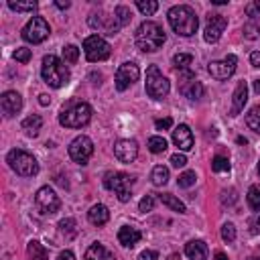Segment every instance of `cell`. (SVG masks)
<instances>
[{
	"mask_svg": "<svg viewBox=\"0 0 260 260\" xmlns=\"http://www.w3.org/2000/svg\"><path fill=\"white\" fill-rule=\"evenodd\" d=\"M167 17H169L171 29H173L177 35H181V37H191V35H195V31H197V27H199V21H197L195 11H193L191 7H187V5H177V7H173Z\"/></svg>",
	"mask_w": 260,
	"mask_h": 260,
	"instance_id": "cell-1",
	"label": "cell"
},
{
	"mask_svg": "<svg viewBox=\"0 0 260 260\" xmlns=\"http://www.w3.org/2000/svg\"><path fill=\"white\" fill-rule=\"evenodd\" d=\"M136 47L140 51H144V53H154V51H159L165 43V33L163 29L152 23V21H144L138 29H136Z\"/></svg>",
	"mask_w": 260,
	"mask_h": 260,
	"instance_id": "cell-2",
	"label": "cell"
},
{
	"mask_svg": "<svg viewBox=\"0 0 260 260\" xmlns=\"http://www.w3.org/2000/svg\"><path fill=\"white\" fill-rule=\"evenodd\" d=\"M41 75L45 79L47 85L51 88H63L69 81V69L65 67V63L55 57V55H45L43 57V65H41Z\"/></svg>",
	"mask_w": 260,
	"mask_h": 260,
	"instance_id": "cell-3",
	"label": "cell"
},
{
	"mask_svg": "<svg viewBox=\"0 0 260 260\" xmlns=\"http://www.w3.org/2000/svg\"><path fill=\"white\" fill-rule=\"evenodd\" d=\"M7 163L11 165V169L21 175V177H35L39 173V163L31 152L23 150V148H13L7 154Z\"/></svg>",
	"mask_w": 260,
	"mask_h": 260,
	"instance_id": "cell-4",
	"label": "cell"
},
{
	"mask_svg": "<svg viewBox=\"0 0 260 260\" xmlns=\"http://www.w3.org/2000/svg\"><path fill=\"white\" fill-rule=\"evenodd\" d=\"M92 106L85 102L71 104L69 108H63L59 114V124L65 128H81L92 120Z\"/></svg>",
	"mask_w": 260,
	"mask_h": 260,
	"instance_id": "cell-5",
	"label": "cell"
},
{
	"mask_svg": "<svg viewBox=\"0 0 260 260\" xmlns=\"http://www.w3.org/2000/svg\"><path fill=\"white\" fill-rule=\"evenodd\" d=\"M169 92H171L169 79L161 73V69L157 65H150L146 69V94H148V98L163 100L169 96Z\"/></svg>",
	"mask_w": 260,
	"mask_h": 260,
	"instance_id": "cell-6",
	"label": "cell"
},
{
	"mask_svg": "<svg viewBox=\"0 0 260 260\" xmlns=\"http://www.w3.org/2000/svg\"><path fill=\"white\" fill-rule=\"evenodd\" d=\"M104 185H106V189H112L122 203H126L132 197L134 177L128 175V173H106V177H104Z\"/></svg>",
	"mask_w": 260,
	"mask_h": 260,
	"instance_id": "cell-7",
	"label": "cell"
},
{
	"mask_svg": "<svg viewBox=\"0 0 260 260\" xmlns=\"http://www.w3.org/2000/svg\"><path fill=\"white\" fill-rule=\"evenodd\" d=\"M83 53L88 57V61L92 63H98V61H104L108 59L110 53H112V47L106 39H102L100 35H92L83 41Z\"/></svg>",
	"mask_w": 260,
	"mask_h": 260,
	"instance_id": "cell-8",
	"label": "cell"
},
{
	"mask_svg": "<svg viewBox=\"0 0 260 260\" xmlns=\"http://www.w3.org/2000/svg\"><path fill=\"white\" fill-rule=\"evenodd\" d=\"M49 35H51L49 23H47L43 17H33V19L25 25V29H23V39H25L27 43H33V45L43 43Z\"/></svg>",
	"mask_w": 260,
	"mask_h": 260,
	"instance_id": "cell-9",
	"label": "cell"
},
{
	"mask_svg": "<svg viewBox=\"0 0 260 260\" xmlns=\"http://www.w3.org/2000/svg\"><path fill=\"white\" fill-rule=\"evenodd\" d=\"M69 157H71V161L73 163H77V165H85L88 161H90V157L94 154V142H92V138H88V136H77V138H73L71 142H69Z\"/></svg>",
	"mask_w": 260,
	"mask_h": 260,
	"instance_id": "cell-10",
	"label": "cell"
},
{
	"mask_svg": "<svg viewBox=\"0 0 260 260\" xmlns=\"http://www.w3.org/2000/svg\"><path fill=\"white\" fill-rule=\"evenodd\" d=\"M35 203L41 210V214H45V216H51V214L59 212V207H61V199L57 197V193L51 187H41L37 191V195H35Z\"/></svg>",
	"mask_w": 260,
	"mask_h": 260,
	"instance_id": "cell-11",
	"label": "cell"
},
{
	"mask_svg": "<svg viewBox=\"0 0 260 260\" xmlns=\"http://www.w3.org/2000/svg\"><path fill=\"white\" fill-rule=\"evenodd\" d=\"M138 77H140V69H138L136 63H132V61L122 63V65L118 67V71H116V77H114L116 90H118V92L128 90L134 81H138Z\"/></svg>",
	"mask_w": 260,
	"mask_h": 260,
	"instance_id": "cell-12",
	"label": "cell"
},
{
	"mask_svg": "<svg viewBox=\"0 0 260 260\" xmlns=\"http://www.w3.org/2000/svg\"><path fill=\"white\" fill-rule=\"evenodd\" d=\"M236 63H238L236 55H228L222 61H210V65H207V71H210V75L216 77V79H228V77L234 75Z\"/></svg>",
	"mask_w": 260,
	"mask_h": 260,
	"instance_id": "cell-13",
	"label": "cell"
},
{
	"mask_svg": "<svg viewBox=\"0 0 260 260\" xmlns=\"http://www.w3.org/2000/svg\"><path fill=\"white\" fill-rule=\"evenodd\" d=\"M179 92L189 100H199L203 96V85L195 79L191 71H183L179 75Z\"/></svg>",
	"mask_w": 260,
	"mask_h": 260,
	"instance_id": "cell-14",
	"label": "cell"
},
{
	"mask_svg": "<svg viewBox=\"0 0 260 260\" xmlns=\"http://www.w3.org/2000/svg\"><path fill=\"white\" fill-rule=\"evenodd\" d=\"M226 27H228L226 17H222V15H212L210 21H207V25H205L203 39H205L207 43H218V41L222 39V33L226 31Z\"/></svg>",
	"mask_w": 260,
	"mask_h": 260,
	"instance_id": "cell-15",
	"label": "cell"
},
{
	"mask_svg": "<svg viewBox=\"0 0 260 260\" xmlns=\"http://www.w3.org/2000/svg\"><path fill=\"white\" fill-rule=\"evenodd\" d=\"M114 154L120 163H132L136 157H138V144L136 140H130V138H122L114 144Z\"/></svg>",
	"mask_w": 260,
	"mask_h": 260,
	"instance_id": "cell-16",
	"label": "cell"
},
{
	"mask_svg": "<svg viewBox=\"0 0 260 260\" xmlns=\"http://www.w3.org/2000/svg\"><path fill=\"white\" fill-rule=\"evenodd\" d=\"M0 106H3V112H5L7 118H13L23 108V98H21L19 92H13V90L11 92H5L3 98H0Z\"/></svg>",
	"mask_w": 260,
	"mask_h": 260,
	"instance_id": "cell-17",
	"label": "cell"
},
{
	"mask_svg": "<svg viewBox=\"0 0 260 260\" xmlns=\"http://www.w3.org/2000/svg\"><path fill=\"white\" fill-rule=\"evenodd\" d=\"M173 142L179 150H191L193 148V134L187 124H179L173 130Z\"/></svg>",
	"mask_w": 260,
	"mask_h": 260,
	"instance_id": "cell-18",
	"label": "cell"
},
{
	"mask_svg": "<svg viewBox=\"0 0 260 260\" xmlns=\"http://www.w3.org/2000/svg\"><path fill=\"white\" fill-rule=\"evenodd\" d=\"M246 102H248V83L246 81H240L236 85V90H234V96H232V110H230V114L232 116H238L244 110Z\"/></svg>",
	"mask_w": 260,
	"mask_h": 260,
	"instance_id": "cell-19",
	"label": "cell"
},
{
	"mask_svg": "<svg viewBox=\"0 0 260 260\" xmlns=\"http://www.w3.org/2000/svg\"><path fill=\"white\" fill-rule=\"evenodd\" d=\"M140 238H142L140 230H136V228H132V226H122V228L118 230V242H120L124 248L136 246V244L140 242Z\"/></svg>",
	"mask_w": 260,
	"mask_h": 260,
	"instance_id": "cell-20",
	"label": "cell"
},
{
	"mask_svg": "<svg viewBox=\"0 0 260 260\" xmlns=\"http://www.w3.org/2000/svg\"><path fill=\"white\" fill-rule=\"evenodd\" d=\"M88 220L94 224V226H104V224H108L110 220V212H108V207L104 205V203H96L90 207V212H88Z\"/></svg>",
	"mask_w": 260,
	"mask_h": 260,
	"instance_id": "cell-21",
	"label": "cell"
},
{
	"mask_svg": "<svg viewBox=\"0 0 260 260\" xmlns=\"http://www.w3.org/2000/svg\"><path fill=\"white\" fill-rule=\"evenodd\" d=\"M185 254L189 260H207V244L201 240H191L185 244Z\"/></svg>",
	"mask_w": 260,
	"mask_h": 260,
	"instance_id": "cell-22",
	"label": "cell"
},
{
	"mask_svg": "<svg viewBox=\"0 0 260 260\" xmlns=\"http://www.w3.org/2000/svg\"><path fill=\"white\" fill-rule=\"evenodd\" d=\"M83 260H116V258H114V254H112V252H108V250L104 248L100 242H94V244L85 250Z\"/></svg>",
	"mask_w": 260,
	"mask_h": 260,
	"instance_id": "cell-23",
	"label": "cell"
},
{
	"mask_svg": "<svg viewBox=\"0 0 260 260\" xmlns=\"http://www.w3.org/2000/svg\"><path fill=\"white\" fill-rule=\"evenodd\" d=\"M41 126H43V118H41L39 114H33V116L25 118L23 124H21V128L25 130L27 136H37L39 130H41Z\"/></svg>",
	"mask_w": 260,
	"mask_h": 260,
	"instance_id": "cell-24",
	"label": "cell"
},
{
	"mask_svg": "<svg viewBox=\"0 0 260 260\" xmlns=\"http://www.w3.org/2000/svg\"><path fill=\"white\" fill-rule=\"evenodd\" d=\"M59 234L65 238V240H73L77 236V224L73 218H65L59 222Z\"/></svg>",
	"mask_w": 260,
	"mask_h": 260,
	"instance_id": "cell-25",
	"label": "cell"
},
{
	"mask_svg": "<svg viewBox=\"0 0 260 260\" xmlns=\"http://www.w3.org/2000/svg\"><path fill=\"white\" fill-rule=\"evenodd\" d=\"M27 252H29V258H31V260H49V252H47L45 246H43L41 242H37V240H31V242H29Z\"/></svg>",
	"mask_w": 260,
	"mask_h": 260,
	"instance_id": "cell-26",
	"label": "cell"
},
{
	"mask_svg": "<svg viewBox=\"0 0 260 260\" xmlns=\"http://www.w3.org/2000/svg\"><path fill=\"white\" fill-rule=\"evenodd\" d=\"M150 179H152V185H157V187L167 185L169 183V169L163 165H157L150 173Z\"/></svg>",
	"mask_w": 260,
	"mask_h": 260,
	"instance_id": "cell-27",
	"label": "cell"
},
{
	"mask_svg": "<svg viewBox=\"0 0 260 260\" xmlns=\"http://www.w3.org/2000/svg\"><path fill=\"white\" fill-rule=\"evenodd\" d=\"M159 199L163 201V205L171 207V210H173V212L185 214V203H183L181 199H177L175 195H171V193H163V195H159Z\"/></svg>",
	"mask_w": 260,
	"mask_h": 260,
	"instance_id": "cell-28",
	"label": "cell"
},
{
	"mask_svg": "<svg viewBox=\"0 0 260 260\" xmlns=\"http://www.w3.org/2000/svg\"><path fill=\"white\" fill-rule=\"evenodd\" d=\"M246 201H248V205H250V210L260 212V183H256V185H252V187L248 189Z\"/></svg>",
	"mask_w": 260,
	"mask_h": 260,
	"instance_id": "cell-29",
	"label": "cell"
},
{
	"mask_svg": "<svg viewBox=\"0 0 260 260\" xmlns=\"http://www.w3.org/2000/svg\"><path fill=\"white\" fill-rule=\"evenodd\" d=\"M246 124H248L250 130H254L256 134H260V106H254L246 114Z\"/></svg>",
	"mask_w": 260,
	"mask_h": 260,
	"instance_id": "cell-30",
	"label": "cell"
},
{
	"mask_svg": "<svg viewBox=\"0 0 260 260\" xmlns=\"http://www.w3.org/2000/svg\"><path fill=\"white\" fill-rule=\"evenodd\" d=\"M136 9L144 15V17H150L159 11V3L157 0H136Z\"/></svg>",
	"mask_w": 260,
	"mask_h": 260,
	"instance_id": "cell-31",
	"label": "cell"
},
{
	"mask_svg": "<svg viewBox=\"0 0 260 260\" xmlns=\"http://www.w3.org/2000/svg\"><path fill=\"white\" fill-rule=\"evenodd\" d=\"M148 150L152 154H161L167 150V140L163 136H150L148 138Z\"/></svg>",
	"mask_w": 260,
	"mask_h": 260,
	"instance_id": "cell-32",
	"label": "cell"
},
{
	"mask_svg": "<svg viewBox=\"0 0 260 260\" xmlns=\"http://www.w3.org/2000/svg\"><path fill=\"white\" fill-rule=\"evenodd\" d=\"M9 9L15 13H35L39 5L33 3V0H29V3H9Z\"/></svg>",
	"mask_w": 260,
	"mask_h": 260,
	"instance_id": "cell-33",
	"label": "cell"
},
{
	"mask_svg": "<svg viewBox=\"0 0 260 260\" xmlns=\"http://www.w3.org/2000/svg\"><path fill=\"white\" fill-rule=\"evenodd\" d=\"M63 59H65V63H71L73 65L79 59V49L75 45H65L63 47Z\"/></svg>",
	"mask_w": 260,
	"mask_h": 260,
	"instance_id": "cell-34",
	"label": "cell"
},
{
	"mask_svg": "<svg viewBox=\"0 0 260 260\" xmlns=\"http://www.w3.org/2000/svg\"><path fill=\"white\" fill-rule=\"evenodd\" d=\"M242 33H244L246 39H258L260 37V23H256V21L246 23L244 29H242Z\"/></svg>",
	"mask_w": 260,
	"mask_h": 260,
	"instance_id": "cell-35",
	"label": "cell"
},
{
	"mask_svg": "<svg viewBox=\"0 0 260 260\" xmlns=\"http://www.w3.org/2000/svg\"><path fill=\"white\" fill-rule=\"evenodd\" d=\"M212 169L216 173H228L230 171V161L226 157H222V154H218V157H214V161H212Z\"/></svg>",
	"mask_w": 260,
	"mask_h": 260,
	"instance_id": "cell-36",
	"label": "cell"
},
{
	"mask_svg": "<svg viewBox=\"0 0 260 260\" xmlns=\"http://www.w3.org/2000/svg\"><path fill=\"white\" fill-rule=\"evenodd\" d=\"M195 181H197V175H195V171H185V173H181V175H179V179H177V185L187 189V187L195 185Z\"/></svg>",
	"mask_w": 260,
	"mask_h": 260,
	"instance_id": "cell-37",
	"label": "cell"
},
{
	"mask_svg": "<svg viewBox=\"0 0 260 260\" xmlns=\"http://www.w3.org/2000/svg\"><path fill=\"white\" fill-rule=\"evenodd\" d=\"M114 17L120 21V25L124 27V25H128L130 23V19H132V13H130V9H126V7H116V11H114Z\"/></svg>",
	"mask_w": 260,
	"mask_h": 260,
	"instance_id": "cell-38",
	"label": "cell"
},
{
	"mask_svg": "<svg viewBox=\"0 0 260 260\" xmlns=\"http://www.w3.org/2000/svg\"><path fill=\"white\" fill-rule=\"evenodd\" d=\"M191 61H193V55H189V53H177V55L173 57V63H175L179 69H187V67L191 65Z\"/></svg>",
	"mask_w": 260,
	"mask_h": 260,
	"instance_id": "cell-39",
	"label": "cell"
},
{
	"mask_svg": "<svg viewBox=\"0 0 260 260\" xmlns=\"http://www.w3.org/2000/svg\"><path fill=\"white\" fill-rule=\"evenodd\" d=\"M222 238H224V242H234L236 240V226L234 224H224L222 226Z\"/></svg>",
	"mask_w": 260,
	"mask_h": 260,
	"instance_id": "cell-40",
	"label": "cell"
},
{
	"mask_svg": "<svg viewBox=\"0 0 260 260\" xmlns=\"http://www.w3.org/2000/svg\"><path fill=\"white\" fill-rule=\"evenodd\" d=\"M31 49H27V47H21V49H17L15 51V61H19V63H27V61H31Z\"/></svg>",
	"mask_w": 260,
	"mask_h": 260,
	"instance_id": "cell-41",
	"label": "cell"
},
{
	"mask_svg": "<svg viewBox=\"0 0 260 260\" xmlns=\"http://www.w3.org/2000/svg\"><path fill=\"white\" fill-rule=\"evenodd\" d=\"M152 207H154V197H152V195H146V197H142L140 203H138V212L146 214V212H152Z\"/></svg>",
	"mask_w": 260,
	"mask_h": 260,
	"instance_id": "cell-42",
	"label": "cell"
},
{
	"mask_svg": "<svg viewBox=\"0 0 260 260\" xmlns=\"http://www.w3.org/2000/svg\"><path fill=\"white\" fill-rule=\"evenodd\" d=\"M236 199H238V195H236V189L222 191V203H224V205H234V203H236Z\"/></svg>",
	"mask_w": 260,
	"mask_h": 260,
	"instance_id": "cell-43",
	"label": "cell"
},
{
	"mask_svg": "<svg viewBox=\"0 0 260 260\" xmlns=\"http://www.w3.org/2000/svg\"><path fill=\"white\" fill-rule=\"evenodd\" d=\"M171 163H173V167H185L187 165V157H185V154L183 152H175L173 154V157H171Z\"/></svg>",
	"mask_w": 260,
	"mask_h": 260,
	"instance_id": "cell-44",
	"label": "cell"
},
{
	"mask_svg": "<svg viewBox=\"0 0 260 260\" xmlns=\"http://www.w3.org/2000/svg\"><path fill=\"white\" fill-rule=\"evenodd\" d=\"M138 260H159V254L154 250H144V252H140Z\"/></svg>",
	"mask_w": 260,
	"mask_h": 260,
	"instance_id": "cell-45",
	"label": "cell"
},
{
	"mask_svg": "<svg viewBox=\"0 0 260 260\" xmlns=\"http://www.w3.org/2000/svg\"><path fill=\"white\" fill-rule=\"evenodd\" d=\"M154 126H157V130H167V128L173 126V120H171V118H163V120L154 122Z\"/></svg>",
	"mask_w": 260,
	"mask_h": 260,
	"instance_id": "cell-46",
	"label": "cell"
},
{
	"mask_svg": "<svg viewBox=\"0 0 260 260\" xmlns=\"http://www.w3.org/2000/svg\"><path fill=\"white\" fill-rule=\"evenodd\" d=\"M250 63H252L254 67H258V69H260V51H254V53L250 55Z\"/></svg>",
	"mask_w": 260,
	"mask_h": 260,
	"instance_id": "cell-47",
	"label": "cell"
},
{
	"mask_svg": "<svg viewBox=\"0 0 260 260\" xmlns=\"http://www.w3.org/2000/svg\"><path fill=\"white\" fill-rule=\"evenodd\" d=\"M57 260H75V256H73V252L71 250H65V252H61L59 254V258Z\"/></svg>",
	"mask_w": 260,
	"mask_h": 260,
	"instance_id": "cell-48",
	"label": "cell"
},
{
	"mask_svg": "<svg viewBox=\"0 0 260 260\" xmlns=\"http://www.w3.org/2000/svg\"><path fill=\"white\" fill-rule=\"evenodd\" d=\"M39 104H41V106H49V104H51V98H49L47 94H41V96H39Z\"/></svg>",
	"mask_w": 260,
	"mask_h": 260,
	"instance_id": "cell-49",
	"label": "cell"
},
{
	"mask_svg": "<svg viewBox=\"0 0 260 260\" xmlns=\"http://www.w3.org/2000/svg\"><path fill=\"white\" fill-rule=\"evenodd\" d=\"M55 7H57V9H69V7H71V3H69V0H65V3H63V0H57Z\"/></svg>",
	"mask_w": 260,
	"mask_h": 260,
	"instance_id": "cell-50",
	"label": "cell"
},
{
	"mask_svg": "<svg viewBox=\"0 0 260 260\" xmlns=\"http://www.w3.org/2000/svg\"><path fill=\"white\" fill-rule=\"evenodd\" d=\"M254 232H256V234H260V216L254 220Z\"/></svg>",
	"mask_w": 260,
	"mask_h": 260,
	"instance_id": "cell-51",
	"label": "cell"
},
{
	"mask_svg": "<svg viewBox=\"0 0 260 260\" xmlns=\"http://www.w3.org/2000/svg\"><path fill=\"white\" fill-rule=\"evenodd\" d=\"M216 260H228V256L224 252H216Z\"/></svg>",
	"mask_w": 260,
	"mask_h": 260,
	"instance_id": "cell-52",
	"label": "cell"
},
{
	"mask_svg": "<svg viewBox=\"0 0 260 260\" xmlns=\"http://www.w3.org/2000/svg\"><path fill=\"white\" fill-rule=\"evenodd\" d=\"M254 92H256V94H260V79H256V81H254Z\"/></svg>",
	"mask_w": 260,
	"mask_h": 260,
	"instance_id": "cell-53",
	"label": "cell"
},
{
	"mask_svg": "<svg viewBox=\"0 0 260 260\" xmlns=\"http://www.w3.org/2000/svg\"><path fill=\"white\" fill-rule=\"evenodd\" d=\"M254 9L258 11V15H260V0H256V3H254Z\"/></svg>",
	"mask_w": 260,
	"mask_h": 260,
	"instance_id": "cell-54",
	"label": "cell"
},
{
	"mask_svg": "<svg viewBox=\"0 0 260 260\" xmlns=\"http://www.w3.org/2000/svg\"><path fill=\"white\" fill-rule=\"evenodd\" d=\"M258 175H260V161H258Z\"/></svg>",
	"mask_w": 260,
	"mask_h": 260,
	"instance_id": "cell-55",
	"label": "cell"
},
{
	"mask_svg": "<svg viewBox=\"0 0 260 260\" xmlns=\"http://www.w3.org/2000/svg\"><path fill=\"white\" fill-rule=\"evenodd\" d=\"M171 260H177V256H171Z\"/></svg>",
	"mask_w": 260,
	"mask_h": 260,
	"instance_id": "cell-56",
	"label": "cell"
},
{
	"mask_svg": "<svg viewBox=\"0 0 260 260\" xmlns=\"http://www.w3.org/2000/svg\"><path fill=\"white\" fill-rule=\"evenodd\" d=\"M250 260H260V258H250Z\"/></svg>",
	"mask_w": 260,
	"mask_h": 260,
	"instance_id": "cell-57",
	"label": "cell"
}]
</instances>
